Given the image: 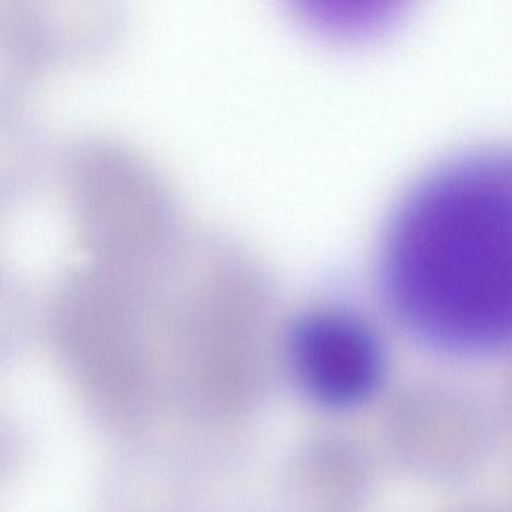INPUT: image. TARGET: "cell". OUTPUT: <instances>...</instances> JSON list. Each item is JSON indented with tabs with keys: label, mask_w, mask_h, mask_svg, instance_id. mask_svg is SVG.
<instances>
[{
	"label": "cell",
	"mask_w": 512,
	"mask_h": 512,
	"mask_svg": "<svg viewBox=\"0 0 512 512\" xmlns=\"http://www.w3.org/2000/svg\"><path fill=\"white\" fill-rule=\"evenodd\" d=\"M380 281L398 322L454 355L497 349L512 328V175L505 151L458 152L395 206Z\"/></svg>",
	"instance_id": "cell-1"
},
{
	"label": "cell",
	"mask_w": 512,
	"mask_h": 512,
	"mask_svg": "<svg viewBox=\"0 0 512 512\" xmlns=\"http://www.w3.org/2000/svg\"><path fill=\"white\" fill-rule=\"evenodd\" d=\"M287 359L310 400L329 409L364 403L382 379V344L370 323L341 307L305 311L290 328Z\"/></svg>",
	"instance_id": "cell-2"
}]
</instances>
